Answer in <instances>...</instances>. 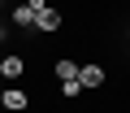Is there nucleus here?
Returning a JSON list of instances; mask_svg holds the SVG:
<instances>
[{"mask_svg":"<svg viewBox=\"0 0 130 113\" xmlns=\"http://www.w3.org/2000/svg\"><path fill=\"white\" fill-rule=\"evenodd\" d=\"M104 65H95V61H83V70H78V83L87 87V91H95V87H104Z\"/></svg>","mask_w":130,"mask_h":113,"instance_id":"obj_1","label":"nucleus"},{"mask_svg":"<svg viewBox=\"0 0 130 113\" xmlns=\"http://www.w3.org/2000/svg\"><path fill=\"white\" fill-rule=\"evenodd\" d=\"M35 18H39V9L30 5V0H22V5L13 9V18H9V22H13L18 31H30V26H35Z\"/></svg>","mask_w":130,"mask_h":113,"instance_id":"obj_2","label":"nucleus"},{"mask_svg":"<svg viewBox=\"0 0 130 113\" xmlns=\"http://www.w3.org/2000/svg\"><path fill=\"white\" fill-rule=\"evenodd\" d=\"M35 31H48V35H52V31H61V13H56V9L48 5V9H43V13L35 18Z\"/></svg>","mask_w":130,"mask_h":113,"instance_id":"obj_3","label":"nucleus"},{"mask_svg":"<svg viewBox=\"0 0 130 113\" xmlns=\"http://www.w3.org/2000/svg\"><path fill=\"white\" fill-rule=\"evenodd\" d=\"M0 104H5V109H18V113H22V109H26L30 100H26V91H18V87H9L5 96H0Z\"/></svg>","mask_w":130,"mask_h":113,"instance_id":"obj_4","label":"nucleus"},{"mask_svg":"<svg viewBox=\"0 0 130 113\" xmlns=\"http://www.w3.org/2000/svg\"><path fill=\"white\" fill-rule=\"evenodd\" d=\"M78 70H83V61H70V56L56 61V78H61V83H65V78H78Z\"/></svg>","mask_w":130,"mask_h":113,"instance_id":"obj_5","label":"nucleus"},{"mask_svg":"<svg viewBox=\"0 0 130 113\" xmlns=\"http://www.w3.org/2000/svg\"><path fill=\"white\" fill-rule=\"evenodd\" d=\"M26 74V61H22V56H5V74H0V78H22Z\"/></svg>","mask_w":130,"mask_h":113,"instance_id":"obj_6","label":"nucleus"},{"mask_svg":"<svg viewBox=\"0 0 130 113\" xmlns=\"http://www.w3.org/2000/svg\"><path fill=\"white\" fill-rule=\"evenodd\" d=\"M83 91H87V87H83L78 78H65V83H61V96H65V100H74V96H83Z\"/></svg>","mask_w":130,"mask_h":113,"instance_id":"obj_7","label":"nucleus"},{"mask_svg":"<svg viewBox=\"0 0 130 113\" xmlns=\"http://www.w3.org/2000/svg\"><path fill=\"white\" fill-rule=\"evenodd\" d=\"M0 35H5V13H0Z\"/></svg>","mask_w":130,"mask_h":113,"instance_id":"obj_8","label":"nucleus"},{"mask_svg":"<svg viewBox=\"0 0 130 113\" xmlns=\"http://www.w3.org/2000/svg\"><path fill=\"white\" fill-rule=\"evenodd\" d=\"M126 31H130V18H126Z\"/></svg>","mask_w":130,"mask_h":113,"instance_id":"obj_9","label":"nucleus"},{"mask_svg":"<svg viewBox=\"0 0 130 113\" xmlns=\"http://www.w3.org/2000/svg\"><path fill=\"white\" fill-rule=\"evenodd\" d=\"M0 44H5V35H0Z\"/></svg>","mask_w":130,"mask_h":113,"instance_id":"obj_10","label":"nucleus"}]
</instances>
